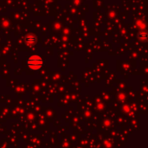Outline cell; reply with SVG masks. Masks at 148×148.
<instances>
[{"mask_svg":"<svg viewBox=\"0 0 148 148\" xmlns=\"http://www.w3.org/2000/svg\"><path fill=\"white\" fill-rule=\"evenodd\" d=\"M28 65L31 69L37 70L42 66V60L40 56H33L29 58L28 60Z\"/></svg>","mask_w":148,"mask_h":148,"instance_id":"cell-1","label":"cell"}]
</instances>
